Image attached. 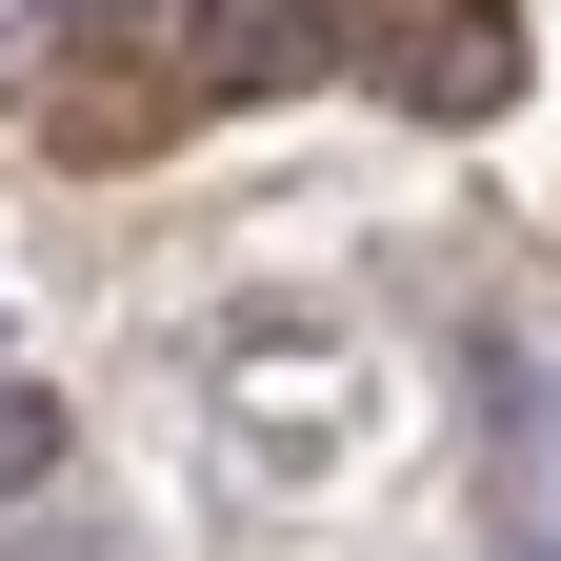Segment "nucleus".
<instances>
[{"label":"nucleus","instance_id":"2","mask_svg":"<svg viewBox=\"0 0 561 561\" xmlns=\"http://www.w3.org/2000/svg\"><path fill=\"white\" fill-rule=\"evenodd\" d=\"M541 461H561V401H541Z\"/></svg>","mask_w":561,"mask_h":561},{"label":"nucleus","instance_id":"1","mask_svg":"<svg viewBox=\"0 0 561 561\" xmlns=\"http://www.w3.org/2000/svg\"><path fill=\"white\" fill-rule=\"evenodd\" d=\"M401 81H421V101H442V121H481V101H502V81H522V21H481V0H442V21H421V41H401Z\"/></svg>","mask_w":561,"mask_h":561}]
</instances>
